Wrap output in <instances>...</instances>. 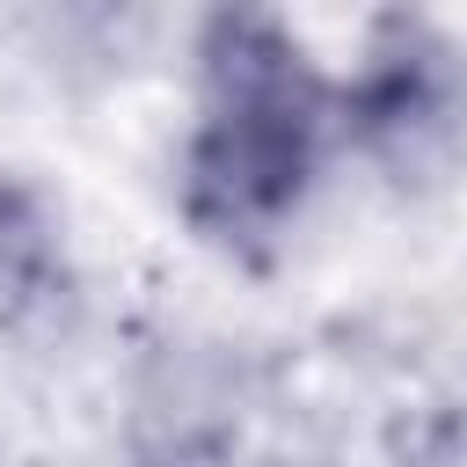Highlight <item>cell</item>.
<instances>
[{"label": "cell", "mask_w": 467, "mask_h": 467, "mask_svg": "<svg viewBox=\"0 0 467 467\" xmlns=\"http://www.w3.org/2000/svg\"><path fill=\"white\" fill-rule=\"evenodd\" d=\"M343 139L336 80L255 7H226L197 36V131L182 146V212L212 241H270Z\"/></svg>", "instance_id": "obj_1"}, {"label": "cell", "mask_w": 467, "mask_h": 467, "mask_svg": "<svg viewBox=\"0 0 467 467\" xmlns=\"http://www.w3.org/2000/svg\"><path fill=\"white\" fill-rule=\"evenodd\" d=\"M460 102H467L460 51L431 22H409V15H387L365 44L358 80L336 88L343 139H358L365 153H379L394 168L423 161V146L460 124Z\"/></svg>", "instance_id": "obj_2"}, {"label": "cell", "mask_w": 467, "mask_h": 467, "mask_svg": "<svg viewBox=\"0 0 467 467\" xmlns=\"http://www.w3.org/2000/svg\"><path fill=\"white\" fill-rule=\"evenodd\" d=\"M66 292V255L44 219V204L15 182H0V328H22Z\"/></svg>", "instance_id": "obj_3"}]
</instances>
